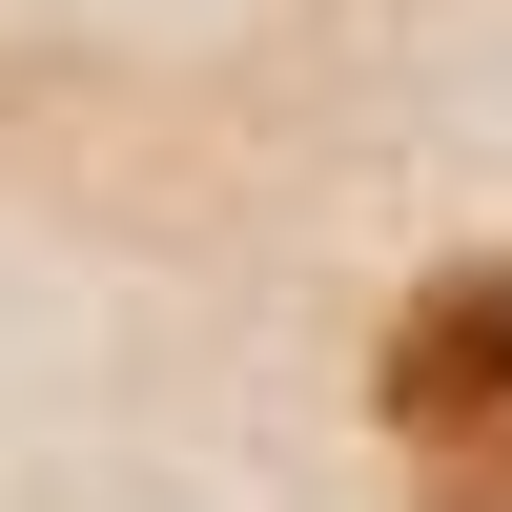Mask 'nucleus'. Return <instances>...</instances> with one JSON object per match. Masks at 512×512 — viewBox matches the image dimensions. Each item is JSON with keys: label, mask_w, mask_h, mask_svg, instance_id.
Here are the masks:
<instances>
[{"label": "nucleus", "mask_w": 512, "mask_h": 512, "mask_svg": "<svg viewBox=\"0 0 512 512\" xmlns=\"http://www.w3.org/2000/svg\"><path fill=\"white\" fill-rule=\"evenodd\" d=\"M369 431L431 512H512V267H451L369 349Z\"/></svg>", "instance_id": "nucleus-1"}]
</instances>
